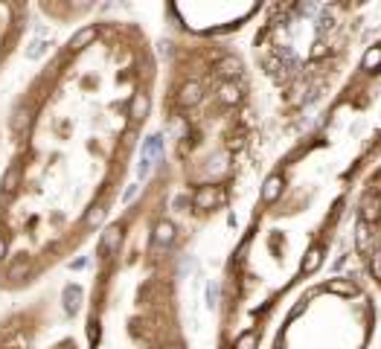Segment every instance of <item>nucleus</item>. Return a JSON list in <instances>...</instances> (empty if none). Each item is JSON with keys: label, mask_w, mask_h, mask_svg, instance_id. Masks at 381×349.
Wrapping results in <instances>:
<instances>
[{"label": "nucleus", "mask_w": 381, "mask_h": 349, "mask_svg": "<svg viewBox=\"0 0 381 349\" xmlns=\"http://www.w3.org/2000/svg\"><path fill=\"white\" fill-rule=\"evenodd\" d=\"M157 73L149 9L99 4L70 30L41 23L0 97V300L79 259L126 207L155 134Z\"/></svg>", "instance_id": "f257e3e1"}, {"label": "nucleus", "mask_w": 381, "mask_h": 349, "mask_svg": "<svg viewBox=\"0 0 381 349\" xmlns=\"http://www.w3.org/2000/svg\"><path fill=\"white\" fill-rule=\"evenodd\" d=\"M378 160L381 32L335 97L268 154L242 207L189 247L195 349H262L285 302L320 276Z\"/></svg>", "instance_id": "f03ea898"}, {"label": "nucleus", "mask_w": 381, "mask_h": 349, "mask_svg": "<svg viewBox=\"0 0 381 349\" xmlns=\"http://www.w3.org/2000/svg\"><path fill=\"white\" fill-rule=\"evenodd\" d=\"M189 247L169 209V178L152 154L102 236L41 283L47 326L35 349H195Z\"/></svg>", "instance_id": "7ed1b4c3"}, {"label": "nucleus", "mask_w": 381, "mask_h": 349, "mask_svg": "<svg viewBox=\"0 0 381 349\" xmlns=\"http://www.w3.org/2000/svg\"><path fill=\"white\" fill-rule=\"evenodd\" d=\"M242 38H193L155 23L160 73L152 154L169 178L172 216L193 245L242 207L271 154Z\"/></svg>", "instance_id": "20e7f679"}, {"label": "nucleus", "mask_w": 381, "mask_h": 349, "mask_svg": "<svg viewBox=\"0 0 381 349\" xmlns=\"http://www.w3.org/2000/svg\"><path fill=\"white\" fill-rule=\"evenodd\" d=\"M381 6L265 4L242 47L259 87L271 152L335 97L381 32Z\"/></svg>", "instance_id": "39448f33"}, {"label": "nucleus", "mask_w": 381, "mask_h": 349, "mask_svg": "<svg viewBox=\"0 0 381 349\" xmlns=\"http://www.w3.org/2000/svg\"><path fill=\"white\" fill-rule=\"evenodd\" d=\"M381 300L355 274H320L277 314L262 349H375Z\"/></svg>", "instance_id": "423d86ee"}, {"label": "nucleus", "mask_w": 381, "mask_h": 349, "mask_svg": "<svg viewBox=\"0 0 381 349\" xmlns=\"http://www.w3.org/2000/svg\"><path fill=\"white\" fill-rule=\"evenodd\" d=\"M349 250L355 276L381 300V160L367 172L352 198Z\"/></svg>", "instance_id": "0eeeda50"}, {"label": "nucleus", "mask_w": 381, "mask_h": 349, "mask_svg": "<svg viewBox=\"0 0 381 349\" xmlns=\"http://www.w3.org/2000/svg\"><path fill=\"white\" fill-rule=\"evenodd\" d=\"M265 4H160L157 27L193 38H242Z\"/></svg>", "instance_id": "6e6552de"}, {"label": "nucleus", "mask_w": 381, "mask_h": 349, "mask_svg": "<svg viewBox=\"0 0 381 349\" xmlns=\"http://www.w3.org/2000/svg\"><path fill=\"white\" fill-rule=\"evenodd\" d=\"M41 23L27 0H0V97L18 70L35 53Z\"/></svg>", "instance_id": "1a4fd4ad"}, {"label": "nucleus", "mask_w": 381, "mask_h": 349, "mask_svg": "<svg viewBox=\"0 0 381 349\" xmlns=\"http://www.w3.org/2000/svg\"><path fill=\"white\" fill-rule=\"evenodd\" d=\"M375 349H381V338H378V343H375Z\"/></svg>", "instance_id": "9d476101"}]
</instances>
